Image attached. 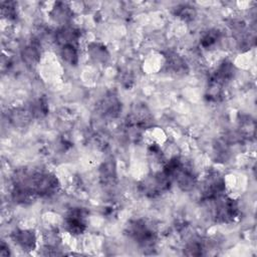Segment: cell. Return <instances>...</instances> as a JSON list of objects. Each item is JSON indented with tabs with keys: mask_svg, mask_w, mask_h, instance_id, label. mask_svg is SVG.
<instances>
[{
	"mask_svg": "<svg viewBox=\"0 0 257 257\" xmlns=\"http://www.w3.org/2000/svg\"><path fill=\"white\" fill-rule=\"evenodd\" d=\"M127 234L143 248L153 247L156 242V232L145 220H134L127 225Z\"/></svg>",
	"mask_w": 257,
	"mask_h": 257,
	"instance_id": "cell-1",
	"label": "cell"
},
{
	"mask_svg": "<svg viewBox=\"0 0 257 257\" xmlns=\"http://www.w3.org/2000/svg\"><path fill=\"white\" fill-rule=\"evenodd\" d=\"M171 179L162 171L148 176L140 184L141 191L148 197H156L170 189Z\"/></svg>",
	"mask_w": 257,
	"mask_h": 257,
	"instance_id": "cell-2",
	"label": "cell"
},
{
	"mask_svg": "<svg viewBox=\"0 0 257 257\" xmlns=\"http://www.w3.org/2000/svg\"><path fill=\"white\" fill-rule=\"evenodd\" d=\"M213 202H215L214 218L216 222L229 223L237 217L239 213V207L234 199L222 195L213 200Z\"/></svg>",
	"mask_w": 257,
	"mask_h": 257,
	"instance_id": "cell-3",
	"label": "cell"
},
{
	"mask_svg": "<svg viewBox=\"0 0 257 257\" xmlns=\"http://www.w3.org/2000/svg\"><path fill=\"white\" fill-rule=\"evenodd\" d=\"M85 212L83 209L75 208L68 212L64 219V227L70 234L77 236L82 234L86 229Z\"/></svg>",
	"mask_w": 257,
	"mask_h": 257,
	"instance_id": "cell-4",
	"label": "cell"
},
{
	"mask_svg": "<svg viewBox=\"0 0 257 257\" xmlns=\"http://www.w3.org/2000/svg\"><path fill=\"white\" fill-rule=\"evenodd\" d=\"M172 181H175L178 187L184 192H189L193 190L194 187L197 185V177L192 170L186 168L183 164L174 174Z\"/></svg>",
	"mask_w": 257,
	"mask_h": 257,
	"instance_id": "cell-5",
	"label": "cell"
},
{
	"mask_svg": "<svg viewBox=\"0 0 257 257\" xmlns=\"http://www.w3.org/2000/svg\"><path fill=\"white\" fill-rule=\"evenodd\" d=\"M79 36H80V31L77 28L66 24V25H62L59 29L55 31L54 39H55V42L61 47L63 45H68V44L77 45Z\"/></svg>",
	"mask_w": 257,
	"mask_h": 257,
	"instance_id": "cell-6",
	"label": "cell"
},
{
	"mask_svg": "<svg viewBox=\"0 0 257 257\" xmlns=\"http://www.w3.org/2000/svg\"><path fill=\"white\" fill-rule=\"evenodd\" d=\"M12 239L23 251L29 252L36 247V234L33 230H16L12 234Z\"/></svg>",
	"mask_w": 257,
	"mask_h": 257,
	"instance_id": "cell-7",
	"label": "cell"
},
{
	"mask_svg": "<svg viewBox=\"0 0 257 257\" xmlns=\"http://www.w3.org/2000/svg\"><path fill=\"white\" fill-rule=\"evenodd\" d=\"M236 72L235 66L230 61H223L218 68L213 72V74L210 77V80L217 82L224 86L228 81H230Z\"/></svg>",
	"mask_w": 257,
	"mask_h": 257,
	"instance_id": "cell-8",
	"label": "cell"
},
{
	"mask_svg": "<svg viewBox=\"0 0 257 257\" xmlns=\"http://www.w3.org/2000/svg\"><path fill=\"white\" fill-rule=\"evenodd\" d=\"M120 102L114 95H108L105 96L101 102L99 103V109L100 112L104 116L108 117H115L118 115L119 110H120Z\"/></svg>",
	"mask_w": 257,
	"mask_h": 257,
	"instance_id": "cell-9",
	"label": "cell"
},
{
	"mask_svg": "<svg viewBox=\"0 0 257 257\" xmlns=\"http://www.w3.org/2000/svg\"><path fill=\"white\" fill-rule=\"evenodd\" d=\"M50 16L54 21L61 23L62 25H66L71 19L72 11L66 3L57 2L52 8L50 12Z\"/></svg>",
	"mask_w": 257,
	"mask_h": 257,
	"instance_id": "cell-10",
	"label": "cell"
},
{
	"mask_svg": "<svg viewBox=\"0 0 257 257\" xmlns=\"http://www.w3.org/2000/svg\"><path fill=\"white\" fill-rule=\"evenodd\" d=\"M87 53L90 59L96 63H105L109 58V53L105 45L98 42H91L87 45Z\"/></svg>",
	"mask_w": 257,
	"mask_h": 257,
	"instance_id": "cell-11",
	"label": "cell"
},
{
	"mask_svg": "<svg viewBox=\"0 0 257 257\" xmlns=\"http://www.w3.org/2000/svg\"><path fill=\"white\" fill-rule=\"evenodd\" d=\"M23 61L27 65H35L40 58V46L36 41H32L30 44L23 47L21 51Z\"/></svg>",
	"mask_w": 257,
	"mask_h": 257,
	"instance_id": "cell-12",
	"label": "cell"
},
{
	"mask_svg": "<svg viewBox=\"0 0 257 257\" xmlns=\"http://www.w3.org/2000/svg\"><path fill=\"white\" fill-rule=\"evenodd\" d=\"M60 56L69 65H76L78 63V49L77 45H63L60 47Z\"/></svg>",
	"mask_w": 257,
	"mask_h": 257,
	"instance_id": "cell-13",
	"label": "cell"
},
{
	"mask_svg": "<svg viewBox=\"0 0 257 257\" xmlns=\"http://www.w3.org/2000/svg\"><path fill=\"white\" fill-rule=\"evenodd\" d=\"M166 58H167V65L169 66V69H171L172 71L176 73H180V72H185L187 70V64L185 60L177 53L170 52L166 56Z\"/></svg>",
	"mask_w": 257,
	"mask_h": 257,
	"instance_id": "cell-14",
	"label": "cell"
},
{
	"mask_svg": "<svg viewBox=\"0 0 257 257\" xmlns=\"http://www.w3.org/2000/svg\"><path fill=\"white\" fill-rule=\"evenodd\" d=\"M220 36L221 32L218 29H211L203 34L200 39V44L204 48H210L217 43V41L220 39Z\"/></svg>",
	"mask_w": 257,
	"mask_h": 257,
	"instance_id": "cell-15",
	"label": "cell"
},
{
	"mask_svg": "<svg viewBox=\"0 0 257 257\" xmlns=\"http://www.w3.org/2000/svg\"><path fill=\"white\" fill-rule=\"evenodd\" d=\"M32 117L29 110L17 108L13 112H11V121L14 122L15 125H25Z\"/></svg>",
	"mask_w": 257,
	"mask_h": 257,
	"instance_id": "cell-16",
	"label": "cell"
},
{
	"mask_svg": "<svg viewBox=\"0 0 257 257\" xmlns=\"http://www.w3.org/2000/svg\"><path fill=\"white\" fill-rule=\"evenodd\" d=\"M28 110L34 117L43 116L47 113V102L45 101V99L39 98L30 104Z\"/></svg>",
	"mask_w": 257,
	"mask_h": 257,
	"instance_id": "cell-17",
	"label": "cell"
},
{
	"mask_svg": "<svg viewBox=\"0 0 257 257\" xmlns=\"http://www.w3.org/2000/svg\"><path fill=\"white\" fill-rule=\"evenodd\" d=\"M100 178L104 183H111L115 178V167L112 162H105L100 167Z\"/></svg>",
	"mask_w": 257,
	"mask_h": 257,
	"instance_id": "cell-18",
	"label": "cell"
},
{
	"mask_svg": "<svg viewBox=\"0 0 257 257\" xmlns=\"http://www.w3.org/2000/svg\"><path fill=\"white\" fill-rule=\"evenodd\" d=\"M175 15L180 17L181 19H183L185 21H190V20H193L195 18L196 10L193 6L184 4V5L178 6V8H176Z\"/></svg>",
	"mask_w": 257,
	"mask_h": 257,
	"instance_id": "cell-19",
	"label": "cell"
},
{
	"mask_svg": "<svg viewBox=\"0 0 257 257\" xmlns=\"http://www.w3.org/2000/svg\"><path fill=\"white\" fill-rule=\"evenodd\" d=\"M203 244L200 240H192L187 243L185 248V254L189 256H198L203 254Z\"/></svg>",
	"mask_w": 257,
	"mask_h": 257,
	"instance_id": "cell-20",
	"label": "cell"
},
{
	"mask_svg": "<svg viewBox=\"0 0 257 257\" xmlns=\"http://www.w3.org/2000/svg\"><path fill=\"white\" fill-rule=\"evenodd\" d=\"M2 14L9 19H13L16 16V8L14 2H3L2 3Z\"/></svg>",
	"mask_w": 257,
	"mask_h": 257,
	"instance_id": "cell-21",
	"label": "cell"
},
{
	"mask_svg": "<svg viewBox=\"0 0 257 257\" xmlns=\"http://www.w3.org/2000/svg\"><path fill=\"white\" fill-rule=\"evenodd\" d=\"M0 255L1 256H9L10 255L9 247H8V245L4 241H2L1 246H0Z\"/></svg>",
	"mask_w": 257,
	"mask_h": 257,
	"instance_id": "cell-22",
	"label": "cell"
}]
</instances>
